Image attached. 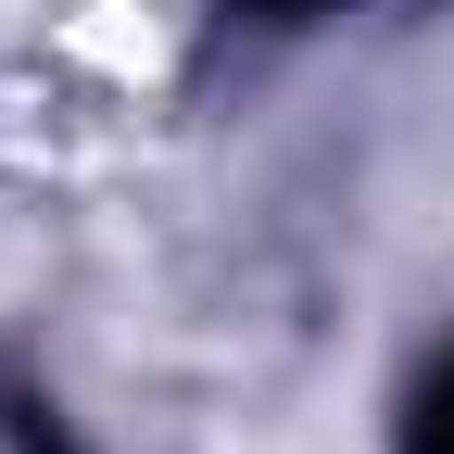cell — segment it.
<instances>
[{
	"instance_id": "7a4b0ae2",
	"label": "cell",
	"mask_w": 454,
	"mask_h": 454,
	"mask_svg": "<svg viewBox=\"0 0 454 454\" xmlns=\"http://www.w3.org/2000/svg\"><path fill=\"white\" fill-rule=\"evenodd\" d=\"M253 13H278V26H303V13H328V0H253Z\"/></svg>"
},
{
	"instance_id": "6da1fadb",
	"label": "cell",
	"mask_w": 454,
	"mask_h": 454,
	"mask_svg": "<svg viewBox=\"0 0 454 454\" xmlns=\"http://www.w3.org/2000/svg\"><path fill=\"white\" fill-rule=\"evenodd\" d=\"M391 454H454V354L417 366V391H404V442H391Z\"/></svg>"
}]
</instances>
